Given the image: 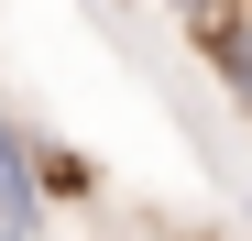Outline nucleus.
Returning a JSON list of instances; mask_svg holds the SVG:
<instances>
[{"label": "nucleus", "mask_w": 252, "mask_h": 241, "mask_svg": "<svg viewBox=\"0 0 252 241\" xmlns=\"http://www.w3.org/2000/svg\"><path fill=\"white\" fill-rule=\"evenodd\" d=\"M197 55H208V77L252 110V0H220V11H197Z\"/></svg>", "instance_id": "f257e3e1"}, {"label": "nucleus", "mask_w": 252, "mask_h": 241, "mask_svg": "<svg viewBox=\"0 0 252 241\" xmlns=\"http://www.w3.org/2000/svg\"><path fill=\"white\" fill-rule=\"evenodd\" d=\"M44 230V186H33V143H22V120L0 110V241H33Z\"/></svg>", "instance_id": "f03ea898"}, {"label": "nucleus", "mask_w": 252, "mask_h": 241, "mask_svg": "<svg viewBox=\"0 0 252 241\" xmlns=\"http://www.w3.org/2000/svg\"><path fill=\"white\" fill-rule=\"evenodd\" d=\"M176 11H187V22H197V11H220V0H176Z\"/></svg>", "instance_id": "7ed1b4c3"}, {"label": "nucleus", "mask_w": 252, "mask_h": 241, "mask_svg": "<svg viewBox=\"0 0 252 241\" xmlns=\"http://www.w3.org/2000/svg\"><path fill=\"white\" fill-rule=\"evenodd\" d=\"M241 219H252V197H241Z\"/></svg>", "instance_id": "20e7f679"}]
</instances>
